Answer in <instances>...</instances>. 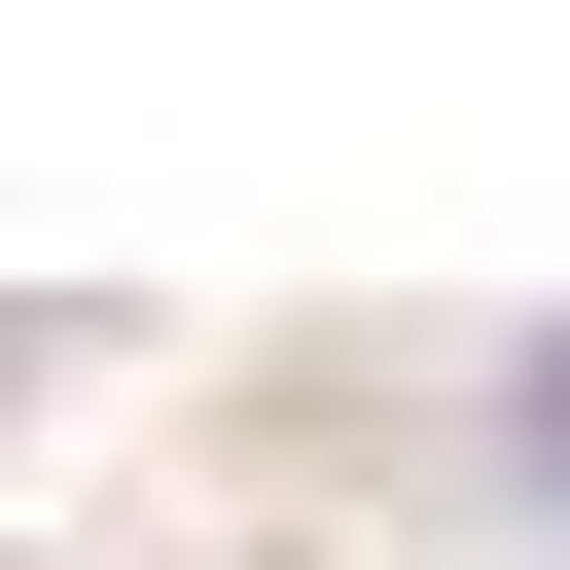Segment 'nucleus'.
I'll use <instances>...</instances> for the list:
<instances>
[{"instance_id":"nucleus-1","label":"nucleus","mask_w":570,"mask_h":570,"mask_svg":"<svg viewBox=\"0 0 570 570\" xmlns=\"http://www.w3.org/2000/svg\"><path fill=\"white\" fill-rule=\"evenodd\" d=\"M534 463H570V356H534Z\"/></svg>"}]
</instances>
